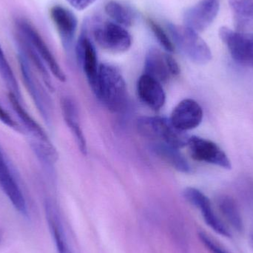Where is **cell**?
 <instances>
[{
    "label": "cell",
    "instance_id": "603a6c76",
    "mask_svg": "<svg viewBox=\"0 0 253 253\" xmlns=\"http://www.w3.org/2000/svg\"><path fill=\"white\" fill-rule=\"evenodd\" d=\"M107 14L114 19L115 23L123 27H130L133 23L134 15L132 10L121 3L111 1L105 5Z\"/></svg>",
    "mask_w": 253,
    "mask_h": 253
},
{
    "label": "cell",
    "instance_id": "4316f807",
    "mask_svg": "<svg viewBox=\"0 0 253 253\" xmlns=\"http://www.w3.org/2000/svg\"><path fill=\"white\" fill-rule=\"evenodd\" d=\"M0 121L4 125V126L11 128L13 130L17 132H22V127L19 125L10 117V114L5 111L0 104Z\"/></svg>",
    "mask_w": 253,
    "mask_h": 253
},
{
    "label": "cell",
    "instance_id": "ac0fdd59",
    "mask_svg": "<svg viewBox=\"0 0 253 253\" xmlns=\"http://www.w3.org/2000/svg\"><path fill=\"white\" fill-rule=\"evenodd\" d=\"M9 101L12 105L13 111L22 122L27 131L32 135V141H40V142H50L48 136L45 131L43 129L36 120L25 111V108L22 106L19 99L12 93H9Z\"/></svg>",
    "mask_w": 253,
    "mask_h": 253
},
{
    "label": "cell",
    "instance_id": "cb8c5ba5",
    "mask_svg": "<svg viewBox=\"0 0 253 253\" xmlns=\"http://www.w3.org/2000/svg\"><path fill=\"white\" fill-rule=\"evenodd\" d=\"M0 75L5 83L7 88L10 90V93H13L19 99H20V90H19L17 80L12 71L11 67L9 65L8 62L4 56L1 46H0Z\"/></svg>",
    "mask_w": 253,
    "mask_h": 253
},
{
    "label": "cell",
    "instance_id": "d4e9b609",
    "mask_svg": "<svg viewBox=\"0 0 253 253\" xmlns=\"http://www.w3.org/2000/svg\"><path fill=\"white\" fill-rule=\"evenodd\" d=\"M149 26L151 28L153 34H154L156 38L157 39L158 42L161 44L162 47L166 50L168 53H172L175 49V45L172 42V40L168 37V34L162 29V27L156 23L152 19H149L147 20Z\"/></svg>",
    "mask_w": 253,
    "mask_h": 253
},
{
    "label": "cell",
    "instance_id": "7c38bea8",
    "mask_svg": "<svg viewBox=\"0 0 253 253\" xmlns=\"http://www.w3.org/2000/svg\"><path fill=\"white\" fill-rule=\"evenodd\" d=\"M77 56L94 94H97L99 68L96 48L90 39L83 34L77 45Z\"/></svg>",
    "mask_w": 253,
    "mask_h": 253
},
{
    "label": "cell",
    "instance_id": "3957f363",
    "mask_svg": "<svg viewBox=\"0 0 253 253\" xmlns=\"http://www.w3.org/2000/svg\"><path fill=\"white\" fill-rule=\"evenodd\" d=\"M168 28L174 45L192 62L205 65L212 59L211 48L199 33L185 25L169 24Z\"/></svg>",
    "mask_w": 253,
    "mask_h": 253
},
{
    "label": "cell",
    "instance_id": "4dcf8cb0",
    "mask_svg": "<svg viewBox=\"0 0 253 253\" xmlns=\"http://www.w3.org/2000/svg\"><path fill=\"white\" fill-rule=\"evenodd\" d=\"M1 232H0V240H1Z\"/></svg>",
    "mask_w": 253,
    "mask_h": 253
},
{
    "label": "cell",
    "instance_id": "e0dca14e",
    "mask_svg": "<svg viewBox=\"0 0 253 253\" xmlns=\"http://www.w3.org/2000/svg\"><path fill=\"white\" fill-rule=\"evenodd\" d=\"M61 108L65 123L69 127L77 141V145L83 155H87V147L85 137L79 123L78 108L71 98L63 97L61 100Z\"/></svg>",
    "mask_w": 253,
    "mask_h": 253
},
{
    "label": "cell",
    "instance_id": "7402d4cb",
    "mask_svg": "<svg viewBox=\"0 0 253 253\" xmlns=\"http://www.w3.org/2000/svg\"><path fill=\"white\" fill-rule=\"evenodd\" d=\"M21 44H22V53L26 56L27 59L31 61V63L37 68L39 74L41 76L44 84L50 92H53L54 87H53V83H52L51 77L50 74L44 65V61L40 57V55L37 53L32 44L28 42V40L24 37V39L21 40Z\"/></svg>",
    "mask_w": 253,
    "mask_h": 253
},
{
    "label": "cell",
    "instance_id": "30bf717a",
    "mask_svg": "<svg viewBox=\"0 0 253 253\" xmlns=\"http://www.w3.org/2000/svg\"><path fill=\"white\" fill-rule=\"evenodd\" d=\"M0 188L13 208L23 216L28 215V205L8 163L0 148Z\"/></svg>",
    "mask_w": 253,
    "mask_h": 253
},
{
    "label": "cell",
    "instance_id": "5b68a950",
    "mask_svg": "<svg viewBox=\"0 0 253 253\" xmlns=\"http://www.w3.org/2000/svg\"><path fill=\"white\" fill-rule=\"evenodd\" d=\"M219 37L236 62L253 68V33L233 31L224 26L220 28Z\"/></svg>",
    "mask_w": 253,
    "mask_h": 253
},
{
    "label": "cell",
    "instance_id": "5bb4252c",
    "mask_svg": "<svg viewBox=\"0 0 253 253\" xmlns=\"http://www.w3.org/2000/svg\"><path fill=\"white\" fill-rule=\"evenodd\" d=\"M137 93L143 103L155 111L163 108L166 95L162 84L153 77L143 74L137 83Z\"/></svg>",
    "mask_w": 253,
    "mask_h": 253
},
{
    "label": "cell",
    "instance_id": "ba28073f",
    "mask_svg": "<svg viewBox=\"0 0 253 253\" xmlns=\"http://www.w3.org/2000/svg\"><path fill=\"white\" fill-rule=\"evenodd\" d=\"M183 195L189 203L200 211L204 221L208 227L223 237H231V233L215 213L208 196L194 187H187L183 192Z\"/></svg>",
    "mask_w": 253,
    "mask_h": 253
},
{
    "label": "cell",
    "instance_id": "9c48e42d",
    "mask_svg": "<svg viewBox=\"0 0 253 253\" xmlns=\"http://www.w3.org/2000/svg\"><path fill=\"white\" fill-rule=\"evenodd\" d=\"M220 4L221 0H200L184 12V25L196 32H203L215 20Z\"/></svg>",
    "mask_w": 253,
    "mask_h": 253
},
{
    "label": "cell",
    "instance_id": "f1b7e54d",
    "mask_svg": "<svg viewBox=\"0 0 253 253\" xmlns=\"http://www.w3.org/2000/svg\"><path fill=\"white\" fill-rule=\"evenodd\" d=\"M56 252L57 253H72L68 246V242H61V243L56 244Z\"/></svg>",
    "mask_w": 253,
    "mask_h": 253
},
{
    "label": "cell",
    "instance_id": "484cf974",
    "mask_svg": "<svg viewBox=\"0 0 253 253\" xmlns=\"http://www.w3.org/2000/svg\"><path fill=\"white\" fill-rule=\"evenodd\" d=\"M198 237L210 253H230L205 232H199Z\"/></svg>",
    "mask_w": 253,
    "mask_h": 253
},
{
    "label": "cell",
    "instance_id": "f546056e",
    "mask_svg": "<svg viewBox=\"0 0 253 253\" xmlns=\"http://www.w3.org/2000/svg\"><path fill=\"white\" fill-rule=\"evenodd\" d=\"M251 241H252V244H253V233L252 235V237H251Z\"/></svg>",
    "mask_w": 253,
    "mask_h": 253
},
{
    "label": "cell",
    "instance_id": "7a4b0ae2",
    "mask_svg": "<svg viewBox=\"0 0 253 253\" xmlns=\"http://www.w3.org/2000/svg\"><path fill=\"white\" fill-rule=\"evenodd\" d=\"M136 126L140 135L150 143H163L178 150L187 146L190 139L185 131L175 127L165 117H141L137 120Z\"/></svg>",
    "mask_w": 253,
    "mask_h": 253
},
{
    "label": "cell",
    "instance_id": "9a60e30c",
    "mask_svg": "<svg viewBox=\"0 0 253 253\" xmlns=\"http://www.w3.org/2000/svg\"><path fill=\"white\" fill-rule=\"evenodd\" d=\"M171 55L159 49L152 47L147 51L144 60V74L153 77L159 83H167L173 77L171 70Z\"/></svg>",
    "mask_w": 253,
    "mask_h": 253
},
{
    "label": "cell",
    "instance_id": "277c9868",
    "mask_svg": "<svg viewBox=\"0 0 253 253\" xmlns=\"http://www.w3.org/2000/svg\"><path fill=\"white\" fill-rule=\"evenodd\" d=\"M21 74L25 87L31 95L37 110L47 124L50 125L52 121V102L47 92L40 84L36 76L31 70L28 59L22 52L18 56Z\"/></svg>",
    "mask_w": 253,
    "mask_h": 253
},
{
    "label": "cell",
    "instance_id": "8992f818",
    "mask_svg": "<svg viewBox=\"0 0 253 253\" xmlns=\"http://www.w3.org/2000/svg\"><path fill=\"white\" fill-rule=\"evenodd\" d=\"M93 37L101 47L112 53L127 51L132 44L129 32L115 22L99 24L93 30Z\"/></svg>",
    "mask_w": 253,
    "mask_h": 253
},
{
    "label": "cell",
    "instance_id": "ffe728a7",
    "mask_svg": "<svg viewBox=\"0 0 253 253\" xmlns=\"http://www.w3.org/2000/svg\"><path fill=\"white\" fill-rule=\"evenodd\" d=\"M218 208L226 222L238 233L244 231V222L240 210L236 201L228 196L218 199Z\"/></svg>",
    "mask_w": 253,
    "mask_h": 253
},
{
    "label": "cell",
    "instance_id": "52a82bcc",
    "mask_svg": "<svg viewBox=\"0 0 253 253\" xmlns=\"http://www.w3.org/2000/svg\"><path fill=\"white\" fill-rule=\"evenodd\" d=\"M187 147L194 160L230 169L231 162L222 149L211 140L199 136L190 137Z\"/></svg>",
    "mask_w": 253,
    "mask_h": 253
},
{
    "label": "cell",
    "instance_id": "6da1fadb",
    "mask_svg": "<svg viewBox=\"0 0 253 253\" xmlns=\"http://www.w3.org/2000/svg\"><path fill=\"white\" fill-rule=\"evenodd\" d=\"M96 97L114 114L125 111L128 102L126 80L118 68L111 64L99 65Z\"/></svg>",
    "mask_w": 253,
    "mask_h": 253
},
{
    "label": "cell",
    "instance_id": "44dd1931",
    "mask_svg": "<svg viewBox=\"0 0 253 253\" xmlns=\"http://www.w3.org/2000/svg\"><path fill=\"white\" fill-rule=\"evenodd\" d=\"M237 31L253 28V0H229Z\"/></svg>",
    "mask_w": 253,
    "mask_h": 253
},
{
    "label": "cell",
    "instance_id": "83f0119b",
    "mask_svg": "<svg viewBox=\"0 0 253 253\" xmlns=\"http://www.w3.org/2000/svg\"><path fill=\"white\" fill-rule=\"evenodd\" d=\"M73 7L78 10H85L96 0H66Z\"/></svg>",
    "mask_w": 253,
    "mask_h": 253
},
{
    "label": "cell",
    "instance_id": "4fadbf2b",
    "mask_svg": "<svg viewBox=\"0 0 253 253\" xmlns=\"http://www.w3.org/2000/svg\"><path fill=\"white\" fill-rule=\"evenodd\" d=\"M203 116V110L196 101L185 99L174 108L169 120L175 127L187 132L199 126Z\"/></svg>",
    "mask_w": 253,
    "mask_h": 253
},
{
    "label": "cell",
    "instance_id": "8fae6325",
    "mask_svg": "<svg viewBox=\"0 0 253 253\" xmlns=\"http://www.w3.org/2000/svg\"><path fill=\"white\" fill-rule=\"evenodd\" d=\"M18 26L22 35L32 44L40 57L47 65L52 74L62 83L66 81L65 73L59 66V63L41 36L34 29V27L25 20L19 21Z\"/></svg>",
    "mask_w": 253,
    "mask_h": 253
},
{
    "label": "cell",
    "instance_id": "2e32d148",
    "mask_svg": "<svg viewBox=\"0 0 253 253\" xmlns=\"http://www.w3.org/2000/svg\"><path fill=\"white\" fill-rule=\"evenodd\" d=\"M50 17L60 36L64 47L69 50L78 25L77 17L71 10L59 5L52 7Z\"/></svg>",
    "mask_w": 253,
    "mask_h": 253
},
{
    "label": "cell",
    "instance_id": "d6986e66",
    "mask_svg": "<svg viewBox=\"0 0 253 253\" xmlns=\"http://www.w3.org/2000/svg\"><path fill=\"white\" fill-rule=\"evenodd\" d=\"M152 150L159 158L169 164L174 169L183 173H190L192 171L190 164L186 160L178 149L163 143H150Z\"/></svg>",
    "mask_w": 253,
    "mask_h": 253
}]
</instances>
